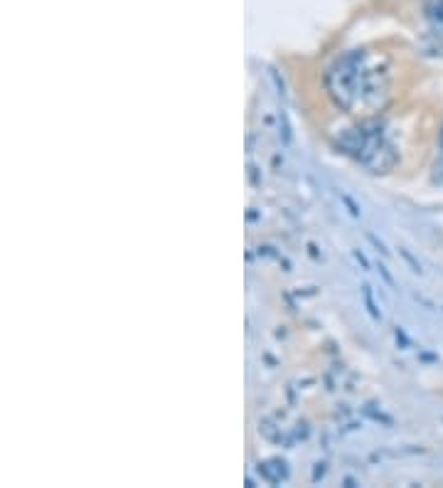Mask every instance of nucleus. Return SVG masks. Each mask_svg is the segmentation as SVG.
<instances>
[{"mask_svg": "<svg viewBox=\"0 0 443 488\" xmlns=\"http://www.w3.org/2000/svg\"><path fill=\"white\" fill-rule=\"evenodd\" d=\"M429 17L438 25V30H443V0H433L429 6Z\"/></svg>", "mask_w": 443, "mask_h": 488, "instance_id": "nucleus-1", "label": "nucleus"}]
</instances>
